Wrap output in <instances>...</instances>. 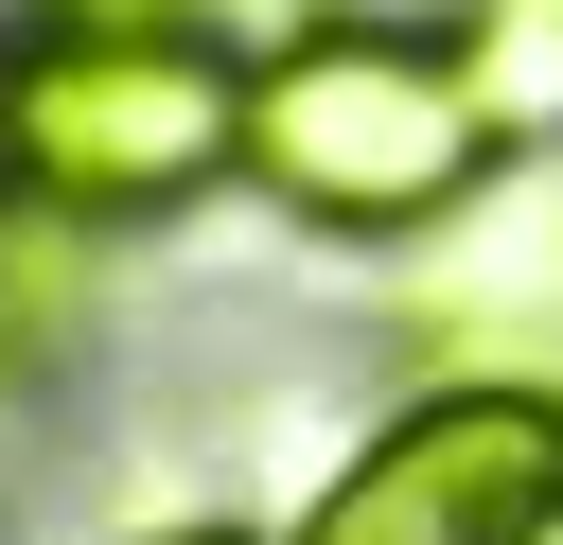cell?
I'll use <instances>...</instances> for the list:
<instances>
[{"label":"cell","instance_id":"cell-1","mask_svg":"<svg viewBox=\"0 0 563 545\" xmlns=\"http://www.w3.org/2000/svg\"><path fill=\"white\" fill-rule=\"evenodd\" d=\"M493 176H510V141H493V105L457 88L440 18L334 0V18H299V35L246 53V176H229V193H246L282 246L405 264V246H440Z\"/></svg>","mask_w":563,"mask_h":545},{"label":"cell","instance_id":"cell-2","mask_svg":"<svg viewBox=\"0 0 563 545\" xmlns=\"http://www.w3.org/2000/svg\"><path fill=\"white\" fill-rule=\"evenodd\" d=\"M246 176V53L229 35H123V18H0V193L88 229V246H158L194 211H229Z\"/></svg>","mask_w":563,"mask_h":545},{"label":"cell","instance_id":"cell-3","mask_svg":"<svg viewBox=\"0 0 563 545\" xmlns=\"http://www.w3.org/2000/svg\"><path fill=\"white\" fill-rule=\"evenodd\" d=\"M282 545H545L563 527V369H405L317 492L264 510Z\"/></svg>","mask_w":563,"mask_h":545},{"label":"cell","instance_id":"cell-4","mask_svg":"<svg viewBox=\"0 0 563 545\" xmlns=\"http://www.w3.org/2000/svg\"><path fill=\"white\" fill-rule=\"evenodd\" d=\"M106 352H123V246H88V229H53V211L0 193V492L88 404Z\"/></svg>","mask_w":563,"mask_h":545},{"label":"cell","instance_id":"cell-5","mask_svg":"<svg viewBox=\"0 0 563 545\" xmlns=\"http://www.w3.org/2000/svg\"><path fill=\"white\" fill-rule=\"evenodd\" d=\"M440 53L510 158H563V0H440Z\"/></svg>","mask_w":563,"mask_h":545},{"label":"cell","instance_id":"cell-6","mask_svg":"<svg viewBox=\"0 0 563 545\" xmlns=\"http://www.w3.org/2000/svg\"><path fill=\"white\" fill-rule=\"evenodd\" d=\"M0 18H123V35H229V53H264V35H299L334 0H0Z\"/></svg>","mask_w":563,"mask_h":545},{"label":"cell","instance_id":"cell-7","mask_svg":"<svg viewBox=\"0 0 563 545\" xmlns=\"http://www.w3.org/2000/svg\"><path fill=\"white\" fill-rule=\"evenodd\" d=\"M88 545H282L264 510H123V527H88Z\"/></svg>","mask_w":563,"mask_h":545},{"label":"cell","instance_id":"cell-8","mask_svg":"<svg viewBox=\"0 0 563 545\" xmlns=\"http://www.w3.org/2000/svg\"><path fill=\"white\" fill-rule=\"evenodd\" d=\"M545 545H563V527H545Z\"/></svg>","mask_w":563,"mask_h":545}]
</instances>
